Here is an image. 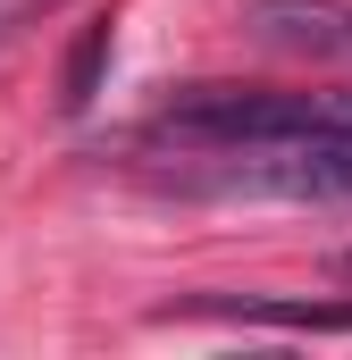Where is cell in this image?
Here are the masks:
<instances>
[{
	"label": "cell",
	"mask_w": 352,
	"mask_h": 360,
	"mask_svg": "<svg viewBox=\"0 0 352 360\" xmlns=\"http://www.w3.org/2000/svg\"><path fill=\"white\" fill-rule=\"evenodd\" d=\"M160 193L184 201H352V134H268V143H168Z\"/></svg>",
	"instance_id": "cell-1"
},
{
	"label": "cell",
	"mask_w": 352,
	"mask_h": 360,
	"mask_svg": "<svg viewBox=\"0 0 352 360\" xmlns=\"http://www.w3.org/2000/svg\"><path fill=\"white\" fill-rule=\"evenodd\" d=\"M268 134H352L344 92H294V84H184L160 101L143 143H268Z\"/></svg>",
	"instance_id": "cell-2"
},
{
	"label": "cell",
	"mask_w": 352,
	"mask_h": 360,
	"mask_svg": "<svg viewBox=\"0 0 352 360\" xmlns=\"http://www.w3.org/2000/svg\"><path fill=\"white\" fill-rule=\"evenodd\" d=\"M244 34L285 59L352 68V0H244Z\"/></svg>",
	"instance_id": "cell-3"
},
{
	"label": "cell",
	"mask_w": 352,
	"mask_h": 360,
	"mask_svg": "<svg viewBox=\"0 0 352 360\" xmlns=\"http://www.w3.org/2000/svg\"><path fill=\"white\" fill-rule=\"evenodd\" d=\"M160 319H244V327H294V335H352V302H235V293H193Z\"/></svg>",
	"instance_id": "cell-4"
},
{
	"label": "cell",
	"mask_w": 352,
	"mask_h": 360,
	"mask_svg": "<svg viewBox=\"0 0 352 360\" xmlns=\"http://www.w3.org/2000/svg\"><path fill=\"white\" fill-rule=\"evenodd\" d=\"M109 42H118V25H109V17H92L84 34H76V51H68V76H59V109H92L101 68H109Z\"/></svg>",
	"instance_id": "cell-5"
},
{
	"label": "cell",
	"mask_w": 352,
	"mask_h": 360,
	"mask_svg": "<svg viewBox=\"0 0 352 360\" xmlns=\"http://www.w3.org/2000/svg\"><path fill=\"white\" fill-rule=\"evenodd\" d=\"M336 269H344V276H352V252H344V260H336Z\"/></svg>",
	"instance_id": "cell-6"
}]
</instances>
